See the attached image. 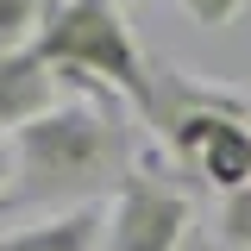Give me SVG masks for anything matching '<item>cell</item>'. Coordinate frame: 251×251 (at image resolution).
<instances>
[{"instance_id":"obj_1","label":"cell","mask_w":251,"mask_h":251,"mask_svg":"<svg viewBox=\"0 0 251 251\" xmlns=\"http://www.w3.org/2000/svg\"><path fill=\"white\" fill-rule=\"evenodd\" d=\"M132 107L113 88L69 82V100L31 126L13 132V195L6 207H94L100 195H120L138 176V145H132Z\"/></svg>"},{"instance_id":"obj_11","label":"cell","mask_w":251,"mask_h":251,"mask_svg":"<svg viewBox=\"0 0 251 251\" xmlns=\"http://www.w3.org/2000/svg\"><path fill=\"white\" fill-rule=\"evenodd\" d=\"M239 94H245V113H251V88H239Z\"/></svg>"},{"instance_id":"obj_7","label":"cell","mask_w":251,"mask_h":251,"mask_svg":"<svg viewBox=\"0 0 251 251\" xmlns=\"http://www.w3.org/2000/svg\"><path fill=\"white\" fill-rule=\"evenodd\" d=\"M214 239L251 251V182L232 188V195H220V232H214Z\"/></svg>"},{"instance_id":"obj_10","label":"cell","mask_w":251,"mask_h":251,"mask_svg":"<svg viewBox=\"0 0 251 251\" xmlns=\"http://www.w3.org/2000/svg\"><path fill=\"white\" fill-rule=\"evenodd\" d=\"M182 251H239V245H226V239H188Z\"/></svg>"},{"instance_id":"obj_2","label":"cell","mask_w":251,"mask_h":251,"mask_svg":"<svg viewBox=\"0 0 251 251\" xmlns=\"http://www.w3.org/2000/svg\"><path fill=\"white\" fill-rule=\"evenodd\" d=\"M31 57L63 88L69 82L113 88L138 120H151V57L132 44V31H126L113 0H57L44 31L31 38Z\"/></svg>"},{"instance_id":"obj_9","label":"cell","mask_w":251,"mask_h":251,"mask_svg":"<svg viewBox=\"0 0 251 251\" xmlns=\"http://www.w3.org/2000/svg\"><path fill=\"white\" fill-rule=\"evenodd\" d=\"M6 182H13V145H6V138H0V201H6V195H13V188H6Z\"/></svg>"},{"instance_id":"obj_3","label":"cell","mask_w":251,"mask_h":251,"mask_svg":"<svg viewBox=\"0 0 251 251\" xmlns=\"http://www.w3.org/2000/svg\"><path fill=\"white\" fill-rule=\"evenodd\" d=\"M188 195L170 176L157 170H138L132 182L113 195L107 207V239L100 251H182L195 232H188Z\"/></svg>"},{"instance_id":"obj_12","label":"cell","mask_w":251,"mask_h":251,"mask_svg":"<svg viewBox=\"0 0 251 251\" xmlns=\"http://www.w3.org/2000/svg\"><path fill=\"white\" fill-rule=\"evenodd\" d=\"M113 6H120V0H113Z\"/></svg>"},{"instance_id":"obj_6","label":"cell","mask_w":251,"mask_h":251,"mask_svg":"<svg viewBox=\"0 0 251 251\" xmlns=\"http://www.w3.org/2000/svg\"><path fill=\"white\" fill-rule=\"evenodd\" d=\"M50 6H57V0H0V63L31 50V38L44 31Z\"/></svg>"},{"instance_id":"obj_4","label":"cell","mask_w":251,"mask_h":251,"mask_svg":"<svg viewBox=\"0 0 251 251\" xmlns=\"http://www.w3.org/2000/svg\"><path fill=\"white\" fill-rule=\"evenodd\" d=\"M57 88L63 82L31 57V50L6 57L0 63V132H19V126H31L38 113H50V107H57Z\"/></svg>"},{"instance_id":"obj_8","label":"cell","mask_w":251,"mask_h":251,"mask_svg":"<svg viewBox=\"0 0 251 251\" xmlns=\"http://www.w3.org/2000/svg\"><path fill=\"white\" fill-rule=\"evenodd\" d=\"M176 6H182L188 19H195V25H207V31H226V25H232V19H239V13L251 6V0H176Z\"/></svg>"},{"instance_id":"obj_5","label":"cell","mask_w":251,"mask_h":251,"mask_svg":"<svg viewBox=\"0 0 251 251\" xmlns=\"http://www.w3.org/2000/svg\"><path fill=\"white\" fill-rule=\"evenodd\" d=\"M100 239H107V214L100 207H69V214H50L38 226L0 232V251H94Z\"/></svg>"}]
</instances>
